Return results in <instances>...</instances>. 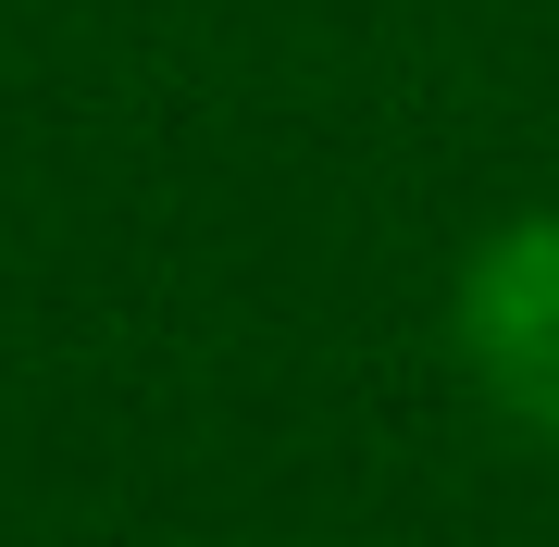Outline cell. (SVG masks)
<instances>
[{
    "label": "cell",
    "instance_id": "1",
    "mask_svg": "<svg viewBox=\"0 0 559 547\" xmlns=\"http://www.w3.org/2000/svg\"><path fill=\"white\" fill-rule=\"evenodd\" d=\"M460 361L510 424L559 436V224H510L460 274Z\"/></svg>",
    "mask_w": 559,
    "mask_h": 547
}]
</instances>
